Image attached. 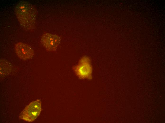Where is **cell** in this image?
Instances as JSON below:
<instances>
[{
  "mask_svg": "<svg viewBox=\"0 0 165 123\" xmlns=\"http://www.w3.org/2000/svg\"><path fill=\"white\" fill-rule=\"evenodd\" d=\"M15 13L19 23L27 30L34 27L36 22V11L34 6L25 0L20 1L16 6Z\"/></svg>",
  "mask_w": 165,
  "mask_h": 123,
  "instance_id": "obj_1",
  "label": "cell"
},
{
  "mask_svg": "<svg viewBox=\"0 0 165 123\" xmlns=\"http://www.w3.org/2000/svg\"><path fill=\"white\" fill-rule=\"evenodd\" d=\"M41 109V101L37 100L25 107L20 114L19 118L27 122H33L39 115Z\"/></svg>",
  "mask_w": 165,
  "mask_h": 123,
  "instance_id": "obj_2",
  "label": "cell"
},
{
  "mask_svg": "<svg viewBox=\"0 0 165 123\" xmlns=\"http://www.w3.org/2000/svg\"><path fill=\"white\" fill-rule=\"evenodd\" d=\"M90 62L88 57H83L80 59L79 63L74 67V71L80 78H92V69Z\"/></svg>",
  "mask_w": 165,
  "mask_h": 123,
  "instance_id": "obj_3",
  "label": "cell"
},
{
  "mask_svg": "<svg viewBox=\"0 0 165 123\" xmlns=\"http://www.w3.org/2000/svg\"><path fill=\"white\" fill-rule=\"evenodd\" d=\"M41 41L43 46L47 50L52 51L56 49L60 43V39L56 35L46 33L42 36Z\"/></svg>",
  "mask_w": 165,
  "mask_h": 123,
  "instance_id": "obj_4",
  "label": "cell"
},
{
  "mask_svg": "<svg viewBox=\"0 0 165 123\" xmlns=\"http://www.w3.org/2000/svg\"><path fill=\"white\" fill-rule=\"evenodd\" d=\"M15 49L18 56L23 60L31 59L34 55L32 48L27 44L23 42L17 43L15 45Z\"/></svg>",
  "mask_w": 165,
  "mask_h": 123,
  "instance_id": "obj_5",
  "label": "cell"
},
{
  "mask_svg": "<svg viewBox=\"0 0 165 123\" xmlns=\"http://www.w3.org/2000/svg\"><path fill=\"white\" fill-rule=\"evenodd\" d=\"M0 64V76L3 77L9 74L12 68L11 63L6 60L1 59Z\"/></svg>",
  "mask_w": 165,
  "mask_h": 123,
  "instance_id": "obj_6",
  "label": "cell"
}]
</instances>
